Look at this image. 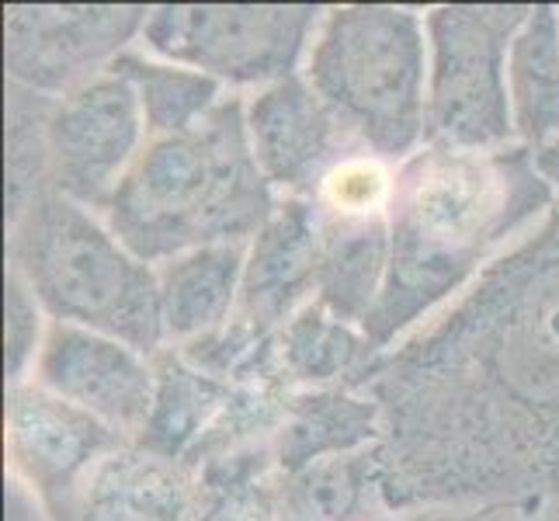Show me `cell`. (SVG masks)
<instances>
[{"instance_id": "cell-19", "label": "cell", "mask_w": 559, "mask_h": 521, "mask_svg": "<svg viewBox=\"0 0 559 521\" xmlns=\"http://www.w3.org/2000/svg\"><path fill=\"white\" fill-rule=\"evenodd\" d=\"M379 355L382 352L361 327L334 317L317 299L278 331V358L293 390H355Z\"/></svg>"}, {"instance_id": "cell-1", "label": "cell", "mask_w": 559, "mask_h": 521, "mask_svg": "<svg viewBox=\"0 0 559 521\" xmlns=\"http://www.w3.org/2000/svg\"><path fill=\"white\" fill-rule=\"evenodd\" d=\"M382 511L559 505V254L532 229L355 386Z\"/></svg>"}, {"instance_id": "cell-14", "label": "cell", "mask_w": 559, "mask_h": 521, "mask_svg": "<svg viewBox=\"0 0 559 521\" xmlns=\"http://www.w3.org/2000/svg\"><path fill=\"white\" fill-rule=\"evenodd\" d=\"M195 470L122 446L81 479L49 521H195Z\"/></svg>"}, {"instance_id": "cell-17", "label": "cell", "mask_w": 559, "mask_h": 521, "mask_svg": "<svg viewBox=\"0 0 559 521\" xmlns=\"http://www.w3.org/2000/svg\"><path fill=\"white\" fill-rule=\"evenodd\" d=\"M153 372H157V393H153V411L146 417L143 435L132 441L150 455L170 462H188L199 449V441L223 414L234 386L199 372L178 347H160L153 355Z\"/></svg>"}, {"instance_id": "cell-32", "label": "cell", "mask_w": 559, "mask_h": 521, "mask_svg": "<svg viewBox=\"0 0 559 521\" xmlns=\"http://www.w3.org/2000/svg\"><path fill=\"white\" fill-rule=\"evenodd\" d=\"M556 11H559V8H556Z\"/></svg>"}, {"instance_id": "cell-28", "label": "cell", "mask_w": 559, "mask_h": 521, "mask_svg": "<svg viewBox=\"0 0 559 521\" xmlns=\"http://www.w3.org/2000/svg\"><path fill=\"white\" fill-rule=\"evenodd\" d=\"M532 157H535V167L538 174L552 185V191L559 196V140L556 143H546V146H538L532 150Z\"/></svg>"}, {"instance_id": "cell-21", "label": "cell", "mask_w": 559, "mask_h": 521, "mask_svg": "<svg viewBox=\"0 0 559 521\" xmlns=\"http://www.w3.org/2000/svg\"><path fill=\"white\" fill-rule=\"evenodd\" d=\"M111 70L122 73L136 91L150 140L178 137V132L202 126L226 98L223 84L212 81V76L136 49L119 56Z\"/></svg>"}, {"instance_id": "cell-24", "label": "cell", "mask_w": 559, "mask_h": 521, "mask_svg": "<svg viewBox=\"0 0 559 521\" xmlns=\"http://www.w3.org/2000/svg\"><path fill=\"white\" fill-rule=\"evenodd\" d=\"M56 98L8 84V223L49 191V119Z\"/></svg>"}, {"instance_id": "cell-18", "label": "cell", "mask_w": 559, "mask_h": 521, "mask_svg": "<svg viewBox=\"0 0 559 521\" xmlns=\"http://www.w3.org/2000/svg\"><path fill=\"white\" fill-rule=\"evenodd\" d=\"M323 250L317 303L334 317L361 327L376 310L390 272V216L382 220H326L320 216Z\"/></svg>"}, {"instance_id": "cell-27", "label": "cell", "mask_w": 559, "mask_h": 521, "mask_svg": "<svg viewBox=\"0 0 559 521\" xmlns=\"http://www.w3.org/2000/svg\"><path fill=\"white\" fill-rule=\"evenodd\" d=\"M538 505H479V508H428L396 514L390 521H538Z\"/></svg>"}, {"instance_id": "cell-5", "label": "cell", "mask_w": 559, "mask_h": 521, "mask_svg": "<svg viewBox=\"0 0 559 521\" xmlns=\"http://www.w3.org/2000/svg\"><path fill=\"white\" fill-rule=\"evenodd\" d=\"M302 76L361 153L396 167L428 143V22L414 8H326Z\"/></svg>"}, {"instance_id": "cell-22", "label": "cell", "mask_w": 559, "mask_h": 521, "mask_svg": "<svg viewBox=\"0 0 559 521\" xmlns=\"http://www.w3.org/2000/svg\"><path fill=\"white\" fill-rule=\"evenodd\" d=\"M372 449L323 459L296 476H285L282 521H382V518H390L379 505Z\"/></svg>"}, {"instance_id": "cell-6", "label": "cell", "mask_w": 559, "mask_h": 521, "mask_svg": "<svg viewBox=\"0 0 559 521\" xmlns=\"http://www.w3.org/2000/svg\"><path fill=\"white\" fill-rule=\"evenodd\" d=\"M528 14L532 4H441L424 14L431 146L500 150L518 143L508 63Z\"/></svg>"}, {"instance_id": "cell-31", "label": "cell", "mask_w": 559, "mask_h": 521, "mask_svg": "<svg viewBox=\"0 0 559 521\" xmlns=\"http://www.w3.org/2000/svg\"><path fill=\"white\" fill-rule=\"evenodd\" d=\"M382 521H390V518H382Z\"/></svg>"}, {"instance_id": "cell-16", "label": "cell", "mask_w": 559, "mask_h": 521, "mask_svg": "<svg viewBox=\"0 0 559 521\" xmlns=\"http://www.w3.org/2000/svg\"><path fill=\"white\" fill-rule=\"evenodd\" d=\"M243 261L247 244H216L157 264L167 344H188L237 317Z\"/></svg>"}, {"instance_id": "cell-20", "label": "cell", "mask_w": 559, "mask_h": 521, "mask_svg": "<svg viewBox=\"0 0 559 521\" xmlns=\"http://www.w3.org/2000/svg\"><path fill=\"white\" fill-rule=\"evenodd\" d=\"M508 91L514 137L538 150L559 140V11L532 4L528 22L518 32L508 63Z\"/></svg>"}, {"instance_id": "cell-9", "label": "cell", "mask_w": 559, "mask_h": 521, "mask_svg": "<svg viewBox=\"0 0 559 521\" xmlns=\"http://www.w3.org/2000/svg\"><path fill=\"white\" fill-rule=\"evenodd\" d=\"M146 143L150 132L132 84L115 70L94 76L52 108L49 191L105 216Z\"/></svg>"}, {"instance_id": "cell-30", "label": "cell", "mask_w": 559, "mask_h": 521, "mask_svg": "<svg viewBox=\"0 0 559 521\" xmlns=\"http://www.w3.org/2000/svg\"><path fill=\"white\" fill-rule=\"evenodd\" d=\"M538 521H559V505L543 508V518H538Z\"/></svg>"}, {"instance_id": "cell-11", "label": "cell", "mask_w": 559, "mask_h": 521, "mask_svg": "<svg viewBox=\"0 0 559 521\" xmlns=\"http://www.w3.org/2000/svg\"><path fill=\"white\" fill-rule=\"evenodd\" d=\"M8 459L14 476L28 484L46 508V518L60 511L81 479L122 446H132L98 417L43 390L38 382L8 386Z\"/></svg>"}, {"instance_id": "cell-29", "label": "cell", "mask_w": 559, "mask_h": 521, "mask_svg": "<svg viewBox=\"0 0 559 521\" xmlns=\"http://www.w3.org/2000/svg\"><path fill=\"white\" fill-rule=\"evenodd\" d=\"M535 234L549 244V250H556V254H559V199H556V205L549 209V216L535 226Z\"/></svg>"}, {"instance_id": "cell-2", "label": "cell", "mask_w": 559, "mask_h": 521, "mask_svg": "<svg viewBox=\"0 0 559 521\" xmlns=\"http://www.w3.org/2000/svg\"><path fill=\"white\" fill-rule=\"evenodd\" d=\"M532 150L420 146L396 164L390 272L361 331L390 352L522 244L556 205Z\"/></svg>"}, {"instance_id": "cell-8", "label": "cell", "mask_w": 559, "mask_h": 521, "mask_svg": "<svg viewBox=\"0 0 559 521\" xmlns=\"http://www.w3.org/2000/svg\"><path fill=\"white\" fill-rule=\"evenodd\" d=\"M146 17L143 4H8V84L60 102L108 73L143 35Z\"/></svg>"}, {"instance_id": "cell-26", "label": "cell", "mask_w": 559, "mask_h": 521, "mask_svg": "<svg viewBox=\"0 0 559 521\" xmlns=\"http://www.w3.org/2000/svg\"><path fill=\"white\" fill-rule=\"evenodd\" d=\"M49 331V317L43 313V306L35 303L28 293V285L8 272L4 282V365H8V386L28 382L32 369L43 352V341Z\"/></svg>"}, {"instance_id": "cell-7", "label": "cell", "mask_w": 559, "mask_h": 521, "mask_svg": "<svg viewBox=\"0 0 559 521\" xmlns=\"http://www.w3.org/2000/svg\"><path fill=\"white\" fill-rule=\"evenodd\" d=\"M320 22L313 4H160L150 8L140 46L223 87L264 91L302 73Z\"/></svg>"}, {"instance_id": "cell-12", "label": "cell", "mask_w": 559, "mask_h": 521, "mask_svg": "<svg viewBox=\"0 0 559 521\" xmlns=\"http://www.w3.org/2000/svg\"><path fill=\"white\" fill-rule=\"evenodd\" d=\"M247 140L278 199H313L326 170L361 153L302 73L250 94Z\"/></svg>"}, {"instance_id": "cell-13", "label": "cell", "mask_w": 559, "mask_h": 521, "mask_svg": "<svg viewBox=\"0 0 559 521\" xmlns=\"http://www.w3.org/2000/svg\"><path fill=\"white\" fill-rule=\"evenodd\" d=\"M320 209L313 199H278L275 212L247 244L237 317L278 334L302 306L317 299Z\"/></svg>"}, {"instance_id": "cell-4", "label": "cell", "mask_w": 559, "mask_h": 521, "mask_svg": "<svg viewBox=\"0 0 559 521\" xmlns=\"http://www.w3.org/2000/svg\"><path fill=\"white\" fill-rule=\"evenodd\" d=\"M8 272L56 323L108 334L150 358L167 347L157 268L132 254L105 216L56 191L8 223Z\"/></svg>"}, {"instance_id": "cell-25", "label": "cell", "mask_w": 559, "mask_h": 521, "mask_svg": "<svg viewBox=\"0 0 559 521\" xmlns=\"http://www.w3.org/2000/svg\"><path fill=\"white\" fill-rule=\"evenodd\" d=\"M393 185V164L372 157V153H352L323 174L313 202L326 220H382L390 216Z\"/></svg>"}, {"instance_id": "cell-23", "label": "cell", "mask_w": 559, "mask_h": 521, "mask_svg": "<svg viewBox=\"0 0 559 521\" xmlns=\"http://www.w3.org/2000/svg\"><path fill=\"white\" fill-rule=\"evenodd\" d=\"M282 484L272 441L202 462L195 521H282Z\"/></svg>"}, {"instance_id": "cell-15", "label": "cell", "mask_w": 559, "mask_h": 521, "mask_svg": "<svg viewBox=\"0 0 559 521\" xmlns=\"http://www.w3.org/2000/svg\"><path fill=\"white\" fill-rule=\"evenodd\" d=\"M382 414L372 396L352 386L334 390H296L288 396L285 421L272 438L275 466L296 476L323 459L355 455L379 446Z\"/></svg>"}, {"instance_id": "cell-10", "label": "cell", "mask_w": 559, "mask_h": 521, "mask_svg": "<svg viewBox=\"0 0 559 521\" xmlns=\"http://www.w3.org/2000/svg\"><path fill=\"white\" fill-rule=\"evenodd\" d=\"M32 382L98 417L126 441L143 435L153 411V393H157V372H153L150 355L108 334L56 320H49Z\"/></svg>"}, {"instance_id": "cell-3", "label": "cell", "mask_w": 559, "mask_h": 521, "mask_svg": "<svg viewBox=\"0 0 559 521\" xmlns=\"http://www.w3.org/2000/svg\"><path fill=\"white\" fill-rule=\"evenodd\" d=\"M275 205V188L247 140V102L229 94L202 126L146 143L111 196L105 223L157 268L185 250L250 244Z\"/></svg>"}]
</instances>
